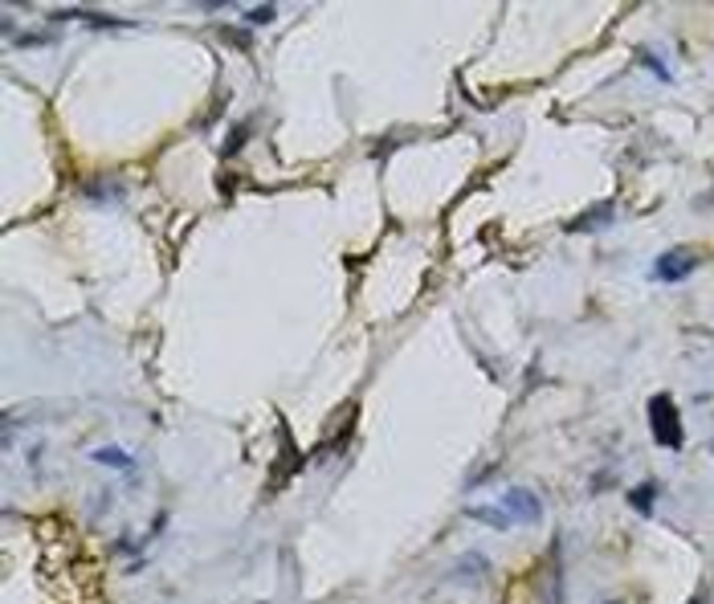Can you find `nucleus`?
Segmentation results:
<instances>
[{"label":"nucleus","mask_w":714,"mask_h":604,"mask_svg":"<svg viewBox=\"0 0 714 604\" xmlns=\"http://www.w3.org/2000/svg\"><path fill=\"white\" fill-rule=\"evenodd\" d=\"M653 494H657V490L645 482V486H637V490L629 494V502H633V507H637L641 515H649V511H653Z\"/></svg>","instance_id":"0eeeda50"},{"label":"nucleus","mask_w":714,"mask_h":604,"mask_svg":"<svg viewBox=\"0 0 714 604\" xmlns=\"http://www.w3.org/2000/svg\"><path fill=\"white\" fill-rule=\"evenodd\" d=\"M698 266H702V254H698L694 245H674V249H666V254L653 262V278H657V282H682V278H690Z\"/></svg>","instance_id":"f03ea898"},{"label":"nucleus","mask_w":714,"mask_h":604,"mask_svg":"<svg viewBox=\"0 0 714 604\" xmlns=\"http://www.w3.org/2000/svg\"><path fill=\"white\" fill-rule=\"evenodd\" d=\"M498 507L510 515V523H523V527H535L539 519H543V502H539V494L535 490H527V486H510L502 498H498Z\"/></svg>","instance_id":"7ed1b4c3"},{"label":"nucleus","mask_w":714,"mask_h":604,"mask_svg":"<svg viewBox=\"0 0 714 604\" xmlns=\"http://www.w3.org/2000/svg\"><path fill=\"white\" fill-rule=\"evenodd\" d=\"M645 66H649V70H653V74H657L661 82H670V70H666V66H661V62H657L653 54H645Z\"/></svg>","instance_id":"1a4fd4ad"},{"label":"nucleus","mask_w":714,"mask_h":604,"mask_svg":"<svg viewBox=\"0 0 714 604\" xmlns=\"http://www.w3.org/2000/svg\"><path fill=\"white\" fill-rule=\"evenodd\" d=\"M604 221H612V205H600V209H592V217L572 221V233H580V229H600Z\"/></svg>","instance_id":"423d86ee"},{"label":"nucleus","mask_w":714,"mask_h":604,"mask_svg":"<svg viewBox=\"0 0 714 604\" xmlns=\"http://www.w3.org/2000/svg\"><path fill=\"white\" fill-rule=\"evenodd\" d=\"M604 604H617V600H604Z\"/></svg>","instance_id":"9d476101"},{"label":"nucleus","mask_w":714,"mask_h":604,"mask_svg":"<svg viewBox=\"0 0 714 604\" xmlns=\"http://www.w3.org/2000/svg\"><path fill=\"white\" fill-rule=\"evenodd\" d=\"M470 519H478V523H486V527H494V531H510L515 523H510V515L498 507V502H486V507H470Z\"/></svg>","instance_id":"39448f33"},{"label":"nucleus","mask_w":714,"mask_h":604,"mask_svg":"<svg viewBox=\"0 0 714 604\" xmlns=\"http://www.w3.org/2000/svg\"><path fill=\"white\" fill-rule=\"evenodd\" d=\"M278 17L274 5H258V9H245V25H270Z\"/></svg>","instance_id":"6e6552de"},{"label":"nucleus","mask_w":714,"mask_h":604,"mask_svg":"<svg viewBox=\"0 0 714 604\" xmlns=\"http://www.w3.org/2000/svg\"><path fill=\"white\" fill-rule=\"evenodd\" d=\"M645 417H649V433H653V441H657L661 449H682V441H686V433H682V413L674 409V400H670L666 392L649 400Z\"/></svg>","instance_id":"f257e3e1"},{"label":"nucleus","mask_w":714,"mask_h":604,"mask_svg":"<svg viewBox=\"0 0 714 604\" xmlns=\"http://www.w3.org/2000/svg\"><path fill=\"white\" fill-rule=\"evenodd\" d=\"M90 462H98V466H111V470H123V474H131L135 470V458L127 449H119V445H102V449H90Z\"/></svg>","instance_id":"20e7f679"}]
</instances>
